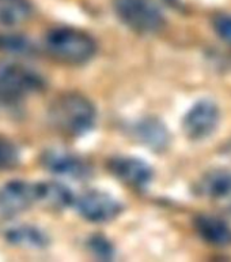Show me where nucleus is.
I'll use <instances>...</instances> for the list:
<instances>
[{
    "label": "nucleus",
    "mask_w": 231,
    "mask_h": 262,
    "mask_svg": "<svg viewBox=\"0 0 231 262\" xmlns=\"http://www.w3.org/2000/svg\"><path fill=\"white\" fill-rule=\"evenodd\" d=\"M95 108L90 100L78 93H67L52 102L49 120L53 127L68 137H79L93 128Z\"/></svg>",
    "instance_id": "nucleus-1"
},
{
    "label": "nucleus",
    "mask_w": 231,
    "mask_h": 262,
    "mask_svg": "<svg viewBox=\"0 0 231 262\" xmlns=\"http://www.w3.org/2000/svg\"><path fill=\"white\" fill-rule=\"evenodd\" d=\"M48 52L68 64H83L97 52V44L90 34L72 28L53 29L45 37Z\"/></svg>",
    "instance_id": "nucleus-2"
},
{
    "label": "nucleus",
    "mask_w": 231,
    "mask_h": 262,
    "mask_svg": "<svg viewBox=\"0 0 231 262\" xmlns=\"http://www.w3.org/2000/svg\"><path fill=\"white\" fill-rule=\"evenodd\" d=\"M114 10L122 24L138 33H157L165 25L162 12L150 0H114Z\"/></svg>",
    "instance_id": "nucleus-3"
},
{
    "label": "nucleus",
    "mask_w": 231,
    "mask_h": 262,
    "mask_svg": "<svg viewBox=\"0 0 231 262\" xmlns=\"http://www.w3.org/2000/svg\"><path fill=\"white\" fill-rule=\"evenodd\" d=\"M45 82L40 74L12 61L0 63V96L16 98L44 88Z\"/></svg>",
    "instance_id": "nucleus-4"
},
{
    "label": "nucleus",
    "mask_w": 231,
    "mask_h": 262,
    "mask_svg": "<svg viewBox=\"0 0 231 262\" xmlns=\"http://www.w3.org/2000/svg\"><path fill=\"white\" fill-rule=\"evenodd\" d=\"M220 123V110L212 100H200L188 111L183 122L185 134L192 141L211 137Z\"/></svg>",
    "instance_id": "nucleus-5"
},
{
    "label": "nucleus",
    "mask_w": 231,
    "mask_h": 262,
    "mask_svg": "<svg viewBox=\"0 0 231 262\" xmlns=\"http://www.w3.org/2000/svg\"><path fill=\"white\" fill-rule=\"evenodd\" d=\"M196 191L218 210L231 216V169L215 168L206 172L196 186Z\"/></svg>",
    "instance_id": "nucleus-6"
},
{
    "label": "nucleus",
    "mask_w": 231,
    "mask_h": 262,
    "mask_svg": "<svg viewBox=\"0 0 231 262\" xmlns=\"http://www.w3.org/2000/svg\"><path fill=\"white\" fill-rule=\"evenodd\" d=\"M76 209L86 220L91 223H105L120 214L121 205L106 192L91 190L83 192L78 198Z\"/></svg>",
    "instance_id": "nucleus-7"
},
{
    "label": "nucleus",
    "mask_w": 231,
    "mask_h": 262,
    "mask_svg": "<svg viewBox=\"0 0 231 262\" xmlns=\"http://www.w3.org/2000/svg\"><path fill=\"white\" fill-rule=\"evenodd\" d=\"M36 202V184L14 180L0 188V212L6 216H14L28 210Z\"/></svg>",
    "instance_id": "nucleus-8"
},
{
    "label": "nucleus",
    "mask_w": 231,
    "mask_h": 262,
    "mask_svg": "<svg viewBox=\"0 0 231 262\" xmlns=\"http://www.w3.org/2000/svg\"><path fill=\"white\" fill-rule=\"evenodd\" d=\"M109 169L118 180L134 188H144L152 179V169L135 157H116L109 163Z\"/></svg>",
    "instance_id": "nucleus-9"
},
{
    "label": "nucleus",
    "mask_w": 231,
    "mask_h": 262,
    "mask_svg": "<svg viewBox=\"0 0 231 262\" xmlns=\"http://www.w3.org/2000/svg\"><path fill=\"white\" fill-rule=\"evenodd\" d=\"M195 228L200 237L216 247L231 246V225L222 217L200 214L195 219Z\"/></svg>",
    "instance_id": "nucleus-10"
},
{
    "label": "nucleus",
    "mask_w": 231,
    "mask_h": 262,
    "mask_svg": "<svg viewBox=\"0 0 231 262\" xmlns=\"http://www.w3.org/2000/svg\"><path fill=\"white\" fill-rule=\"evenodd\" d=\"M42 163L53 173L68 178H85L89 172V167L83 160L67 151H46L42 157Z\"/></svg>",
    "instance_id": "nucleus-11"
},
{
    "label": "nucleus",
    "mask_w": 231,
    "mask_h": 262,
    "mask_svg": "<svg viewBox=\"0 0 231 262\" xmlns=\"http://www.w3.org/2000/svg\"><path fill=\"white\" fill-rule=\"evenodd\" d=\"M36 187L37 202H41L53 210H61L72 204V192L64 184L44 182V183H36Z\"/></svg>",
    "instance_id": "nucleus-12"
},
{
    "label": "nucleus",
    "mask_w": 231,
    "mask_h": 262,
    "mask_svg": "<svg viewBox=\"0 0 231 262\" xmlns=\"http://www.w3.org/2000/svg\"><path fill=\"white\" fill-rule=\"evenodd\" d=\"M33 7L29 0H0V25L18 26L32 16Z\"/></svg>",
    "instance_id": "nucleus-13"
},
{
    "label": "nucleus",
    "mask_w": 231,
    "mask_h": 262,
    "mask_svg": "<svg viewBox=\"0 0 231 262\" xmlns=\"http://www.w3.org/2000/svg\"><path fill=\"white\" fill-rule=\"evenodd\" d=\"M7 241L20 247L29 249H42L48 245V236L41 229L30 225H18L6 233Z\"/></svg>",
    "instance_id": "nucleus-14"
},
{
    "label": "nucleus",
    "mask_w": 231,
    "mask_h": 262,
    "mask_svg": "<svg viewBox=\"0 0 231 262\" xmlns=\"http://www.w3.org/2000/svg\"><path fill=\"white\" fill-rule=\"evenodd\" d=\"M138 131L144 143L154 149H163L169 143V133L166 127L158 120L151 119L140 123Z\"/></svg>",
    "instance_id": "nucleus-15"
},
{
    "label": "nucleus",
    "mask_w": 231,
    "mask_h": 262,
    "mask_svg": "<svg viewBox=\"0 0 231 262\" xmlns=\"http://www.w3.org/2000/svg\"><path fill=\"white\" fill-rule=\"evenodd\" d=\"M0 49L11 53H28L34 51V45L28 37L18 34H0Z\"/></svg>",
    "instance_id": "nucleus-16"
},
{
    "label": "nucleus",
    "mask_w": 231,
    "mask_h": 262,
    "mask_svg": "<svg viewBox=\"0 0 231 262\" xmlns=\"http://www.w3.org/2000/svg\"><path fill=\"white\" fill-rule=\"evenodd\" d=\"M19 160V151L11 141L0 137V169L15 167Z\"/></svg>",
    "instance_id": "nucleus-17"
},
{
    "label": "nucleus",
    "mask_w": 231,
    "mask_h": 262,
    "mask_svg": "<svg viewBox=\"0 0 231 262\" xmlns=\"http://www.w3.org/2000/svg\"><path fill=\"white\" fill-rule=\"evenodd\" d=\"M212 26L215 29L216 34L231 45V15L228 14L215 15L212 19Z\"/></svg>",
    "instance_id": "nucleus-18"
},
{
    "label": "nucleus",
    "mask_w": 231,
    "mask_h": 262,
    "mask_svg": "<svg viewBox=\"0 0 231 262\" xmlns=\"http://www.w3.org/2000/svg\"><path fill=\"white\" fill-rule=\"evenodd\" d=\"M166 2H169V3H170V2H171V3H174L175 0H166Z\"/></svg>",
    "instance_id": "nucleus-19"
}]
</instances>
